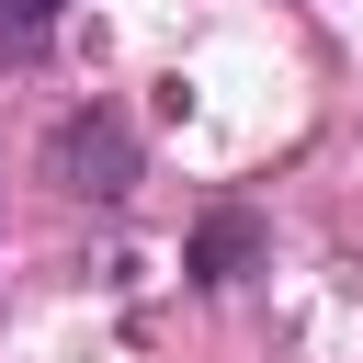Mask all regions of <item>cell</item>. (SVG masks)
I'll return each instance as SVG.
<instances>
[{
	"label": "cell",
	"mask_w": 363,
	"mask_h": 363,
	"mask_svg": "<svg viewBox=\"0 0 363 363\" xmlns=\"http://www.w3.org/2000/svg\"><path fill=\"white\" fill-rule=\"evenodd\" d=\"M57 23H68V0H0V57L23 68V57H34L45 34H57Z\"/></svg>",
	"instance_id": "cell-3"
},
{
	"label": "cell",
	"mask_w": 363,
	"mask_h": 363,
	"mask_svg": "<svg viewBox=\"0 0 363 363\" xmlns=\"http://www.w3.org/2000/svg\"><path fill=\"white\" fill-rule=\"evenodd\" d=\"M45 170H57L68 193L113 204V193H136V125H125L113 102H91V113H68V125L45 136Z\"/></svg>",
	"instance_id": "cell-1"
},
{
	"label": "cell",
	"mask_w": 363,
	"mask_h": 363,
	"mask_svg": "<svg viewBox=\"0 0 363 363\" xmlns=\"http://www.w3.org/2000/svg\"><path fill=\"white\" fill-rule=\"evenodd\" d=\"M250 250H261V227H250V216H216V227L193 238V272H204V284H238Z\"/></svg>",
	"instance_id": "cell-2"
}]
</instances>
